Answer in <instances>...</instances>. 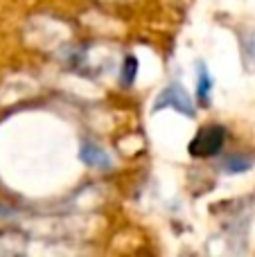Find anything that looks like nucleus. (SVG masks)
<instances>
[{
	"instance_id": "obj_1",
	"label": "nucleus",
	"mask_w": 255,
	"mask_h": 257,
	"mask_svg": "<svg viewBox=\"0 0 255 257\" xmlns=\"http://www.w3.org/2000/svg\"><path fill=\"white\" fill-rule=\"evenodd\" d=\"M226 140V131L221 126H206L194 136V140L190 142V154L206 158V156H215L221 151Z\"/></svg>"
},
{
	"instance_id": "obj_2",
	"label": "nucleus",
	"mask_w": 255,
	"mask_h": 257,
	"mask_svg": "<svg viewBox=\"0 0 255 257\" xmlns=\"http://www.w3.org/2000/svg\"><path fill=\"white\" fill-rule=\"evenodd\" d=\"M161 108H174V111L183 113V115H188V117L194 115L192 102H190L188 93H185V90L181 88L179 84L167 86V88L163 90L161 95H158L156 104H154V111H161Z\"/></svg>"
},
{
	"instance_id": "obj_3",
	"label": "nucleus",
	"mask_w": 255,
	"mask_h": 257,
	"mask_svg": "<svg viewBox=\"0 0 255 257\" xmlns=\"http://www.w3.org/2000/svg\"><path fill=\"white\" fill-rule=\"evenodd\" d=\"M79 158L84 165L88 167H95V169H108L111 167V156L102 149V147L93 145V142H84L81 145V151H79Z\"/></svg>"
},
{
	"instance_id": "obj_4",
	"label": "nucleus",
	"mask_w": 255,
	"mask_h": 257,
	"mask_svg": "<svg viewBox=\"0 0 255 257\" xmlns=\"http://www.w3.org/2000/svg\"><path fill=\"white\" fill-rule=\"evenodd\" d=\"M197 72H199V79H197V97L201 99V102H206L208 95H210V90H212V77H210V72H208V68L203 66V63H199Z\"/></svg>"
},
{
	"instance_id": "obj_5",
	"label": "nucleus",
	"mask_w": 255,
	"mask_h": 257,
	"mask_svg": "<svg viewBox=\"0 0 255 257\" xmlns=\"http://www.w3.org/2000/svg\"><path fill=\"white\" fill-rule=\"evenodd\" d=\"M251 167V160L248 158H242V156H235V158H228L224 163V172L228 174H239V172H246Z\"/></svg>"
},
{
	"instance_id": "obj_6",
	"label": "nucleus",
	"mask_w": 255,
	"mask_h": 257,
	"mask_svg": "<svg viewBox=\"0 0 255 257\" xmlns=\"http://www.w3.org/2000/svg\"><path fill=\"white\" fill-rule=\"evenodd\" d=\"M136 75H138V61H136V57H126L124 66H122V84H134Z\"/></svg>"
}]
</instances>
